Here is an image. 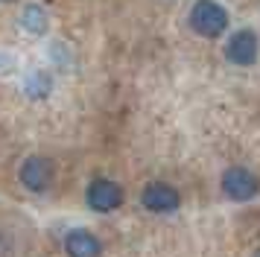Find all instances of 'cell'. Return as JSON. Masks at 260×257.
<instances>
[{"mask_svg":"<svg viewBox=\"0 0 260 257\" xmlns=\"http://www.w3.org/2000/svg\"><path fill=\"white\" fill-rule=\"evenodd\" d=\"M225 58L231 65H240V68L254 65V58H257V35L251 33V29L234 33L228 38V44H225Z\"/></svg>","mask_w":260,"mask_h":257,"instance_id":"4","label":"cell"},{"mask_svg":"<svg viewBox=\"0 0 260 257\" xmlns=\"http://www.w3.org/2000/svg\"><path fill=\"white\" fill-rule=\"evenodd\" d=\"M190 26L202 38H219L228 29V12L213 0H196L190 9Z\"/></svg>","mask_w":260,"mask_h":257,"instance_id":"1","label":"cell"},{"mask_svg":"<svg viewBox=\"0 0 260 257\" xmlns=\"http://www.w3.org/2000/svg\"><path fill=\"white\" fill-rule=\"evenodd\" d=\"M3 3H12V0H3Z\"/></svg>","mask_w":260,"mask_h":257,"instance_id":"9","label":"cell"},{"mask_svg":"<svg viewBox=\"0 0 260 257\" xmlns=\"http://www.w3.org/2000/svg\"><path fill=\"white\" fill-rule=\"evenodd\" d=\"M64 248H68V254L71 257H100L103 254V245L96 240L91 231H85V228H76L64 237Z\"/></svg>","mask_w":260,"mask_h":257,"instance_id":"7","label":"cell"},{"mask_svg":"<svg viewBox=\"0 0 260 257\" xmlns=\"http://www.w3.org/2000/svg\"><path fill=\"white\" fill-rule=\"evenodd\" d=\"M88 208L96 210V213H111V210H117L123 205V190L120 184L114 181H108V178H96L88 184Z\"/></svg>","mask_w":260,"mask_h":257,"instance_id":"2","label":"cell"},{"mask_svg":"<svg viewBox=\"0 0 260 257\" xmlns=\"http://www.w3.org/2000/svg\"><path fill=\"white\" fill-rule=\"evenodd\" d=\"M178 205H181L178 190L164 184V181L146 184V190H143V208L152 213H173V210H178Z\"/></svg>","mask_w":260,"mask_h":257,"instance_id":"5","label":"cell"},{"mask_svg":"<svg viewBox=\"0 0 260 257\" xmlns=\"http://www.w3.org/2000/svg\"><path fill=\"white\" fill-rule=\"evenodd\" d=\"M21 181H24L26 190L32 193H44L50 184H53V164L41 155H32L26 158L24 167H21Z\"/></svg>","mask_w":260,"mask_h":257,"instance_id":"6","label":"cell"},{"mask_svg":"<svg viewBox=\"0 0 260 257\" xmlns=\"http://www.w3.org/2000/svg\"><path fill=\"white\" fill-rule=\"evenodd\" d=\"M222 190L234 202H248V199L257 196V178L246 167H231L222 173Z\"/></svg>","mask_w":260,"mask_h":257,"instance_id":"3","label":"cell"},{"mask_svg":"<svg viewBox=\"0 0 260 257\" xmlns=\"http://www.w3.org/2000/svg\"><path fill=\"white\" fill-rule=\"evenodd\" d=\"M21 23H24V29H29L32 35L47 33V15H44V9H41V6H26Z\"/></svg>","mask_w":260,"mask_h":257,"instance_id":"8","label":"cell"}]
</instances>
